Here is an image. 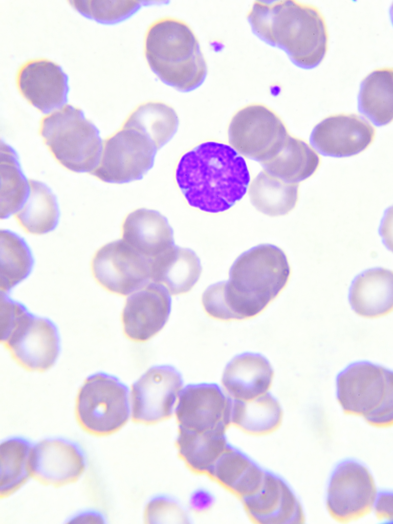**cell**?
Returning <instances> with one entry per match:
<instances>
[{"mask_svg": "<svg viewBox=\"0 0 393 524\" xmlns=\"http://www.w3.org/2000/svg\"><path fill=\"white\" fill-rule=\"evenodd\" d=\"M290 268L285 252L270 244H260L234 260L229 279L209 286L202 304L211 317L242 320L261 312L287 285Z\"/></svg>", "mask_w": 393, "mask_h": 524, "instance_id": "obj_1", "label": "cell"}, {"mask_svg": "<svg viewBox=\"0 0 393 524\" xmlns=\"http://www.w3.org/2000/svg\"><path fill=\"white\" fill-rule=\"evenodd\" d=\"M176 180L190 206L217 213L229 210L244 197L250 176L244 158L233 148L207 141L182 156Z\"/></svg>", "mask_w": 393, "mask_h": 524, "instance_id": "obj_2", "label": "cell"}, {"mask_svg": "<svg viewBox=\"0 0 393 524\" xmlns=\"http://www.w3.org/2000/svg\"><path fill=\"white\" fill-rule=\"evenodd\" d=\"M247 18L255 35L283 50L302 69L315 68L326 54L325 21L313 5L292 0L257 1Z\"/></svg>", "mask_w": 393, "mask_h": 524, "instance_id": "obj_3", "label": "cell"}, {"mask_svg": "<svg viewBox=\"0 0 393 524\" xmlns=\"http://www.w3.org/2000/svg\"><path fill=\"white\" fill-rule=\"evenodd\" d=\"M144 53L148 67L164 83L182 92L200 86L207 65L191 27L177 18L163 17L148 27Z\"/></svg>", "mask_w": 393, "mask_h": 524, "instance_id": "obj_4", "label": "cell"}, {"mask_svg": "<svg viewBox=\"0 0 393 524\" xmlns=\"http://www.w3.org/2000/svg\"><path fill=\"white\" fill-rule=\"evenodd\" d=\"M336 395L345 413L362 417L376 427L392 426L391 370L367 361L352 363L337 376Z\"/></svg>", "mask_w": 393, "mask_h": 524, "instance_id": "obj_5", "label": "cell"}, {"mask_svg": "<svg viewBox=\"0 0 393 524\" xmlns=\"http://www.w3.org/2000/svg\"><path fill=\"white\" fill-rule=\"evenodd\" d=\"M40 134L56 160L77 173L93 172L98 166L103 145L100 132L80 108L67 104L48 114Z\"/></svg>", "mask_w": 393, "mask_h": 524, "instance_id": "obj_6", "label": "cell"}, {"mask_svg": "<svg viewBox=\"0 0 393 524\" xmlns=\"http://www.w3.org/2000/svg\"><path fill=\"white\" fill-rule=\"evenodd\" d=\"M75 414L80 427L91 435L105 436L117 432L132 419L127 386L104 373L91 376L78 391Z\"/></svg>", "mask_w": 393, "mask_h": 524, "instance_id": "obj_7", "label": "cell"}, {"mask_svg": "<svg viewBox=\"0 0 393 524\" xmlns=\"http://www.w3.org/2000/svg\"><path fill=\"white\" fill-rule=\"evenodd\" d=\"M378 492L369 468L358 460L346 459L335 467L329 478L326 508L338 522L356 521L372 512Z\"/></svg>", "mask_w": 393, "mask_h": 524, "instance_id": "obj_8", "label": "cell"}, {"mask_svg": "<svg viewBox=\"0 0 393 524\" xmlns=\"http://www.w3.org/2000/svg\"><path fill=\"white\" fill-rule=\"evenodd\" d=\"M228 134L229 143L237 152L260 163L276 156L289 135L278 116L260 104L239 110L231 119Z\"/></svg>", "mask_w": 393, "mask_h": 524, "instance_id": "obj_9", "label": "cell"}, {"mask_svg": "<svg viewBox=\"0 0 393 524\" xmlns=\"http://www.w3.org/2000/svg\"><path fill=\"white\" fill-rule=\"evenodd\" d=\"M158 150L144 134L123 128L105 142L100 163L91 173L108 183L141 180L153 167Z\"/></svg>", "mask_w": 393, "mask_h": 524, "instance_id": "obj_10", "label": "cell"}, {"mask_svg": "<svg viewBox=\"0 0 393 524\" xmlns=\"http://www.w3.org/2000/svg\"><path fill=\"white\" fill-rule=\"evenodd\" d=\"M151 261L121 239L106 244L97 251L92 270L97 281L105 289L127 295L148 283Z\"/></svg>", "mask_w": 393, "mask_h": 524, "instance_id": "obj_11", "label": "cell"}, {"mask_svg": "<svg viewBox=\"0 0 393 524\" xmlns=\"http://www.w3.org/2000/svg\"><path fill=\"white\" fill-rule=\"evenodd\" d=\"M183 382L180 373L171 365L149 368L133 384L132 419L139 423L154 424L171 417Z\"/></svg>", "mask_w": 393, "mask_h": 524, "instance_id": "obj_12", "label": "cell"}, {"mask_svg": "<svg viewBox=\"0 0 393 524\" xmlns=\"http://www.w3.org/2000/svg\"><path fill=\"white\" fill-rule=\"evenodd\" d=\"M86 465L84 450L74 440L53 436L34 444L32 477L43 485L58 488L75 483Z\"/></svg>", "mask_w": 393, "mask_h": 524, "instance_id": "obj_13", "label": "cell"}, {"mask_svg": "<svg viewBox=\"0 0 393 524\" xmlns=\"http://www.w3.org/2000/svg\"><path fill=\"white\" fill-rule=\"evenodd\" d=\"M178 397L174 413L179 428L200 431L231 424L232 399L217 384H188Z\"/></svg>", "mask_w": 393, "mask_h": 524, "instance_id": "obj_14", "label": "cell"}, {"mask_svg": "<svg viewBox=\"0 0 393 524\" xmlns=\"http://www.w3.org/2000/svg\"><path fill=\"white\" fill-rule=\"evenodd\" d=\"M4 344L17 363L33 372L51 368L59 352L55 325L49 320L31 313Z\"/></svg>", "mask_w": 393, "mask_h": 524, "instance_id": "obj_15", "label": "cell"}, {"mask_svg": "<svg viewBox=\"0 0 393 524\" xmlns=\"http://www.w3.org/2000/svg\"><path fill=\"white\" fill-rule=\"evenodd\" d=\"M374 135V127L364 118L355 114H339L318 123L311 132L310 142L322 156L348 157L365 150Z\"/></svg>", "mask_w": 393, "mask_h": 524, "instance_id": "obj_16", "label": "cell"}, {"mask_svg": "<svg viewBox=\"0 0 393 524\" xmlns=\"http://www.w3.org/2000/svg\"><path fill=\"white\" fill-rule=\"evenodd\" d=\"M16 84L22 96L43 114L66 105L68 77L57 63L47 59L30 60L18 69Z\"/></svg>", "mask_w": 393, "mask_h": 524, "instance_id": "obj_17", "label": "cell"}, {"mask_svg": "<svg viewBox=\"0 0 393 524\" xmlns=\"http://www.w3.org/2000/svg\"><path fill=\"white\" fill-rule=\"evenodd\" d=\"M171 308L166 287L155 282L147 283L126 299L122 316L125 334L134 341L148 340L165 325Z\"/></svg>", "mask_w": 393, "mask_h": 524, "instance_id": "obj_18", "label": "cell"}, {"mask_svg": "<svg viewBox=\"0 0 393 524\" xmlns=\"http://www.w3.org/2000/svg\"><path fill=\"white\" fill-rule=\"evenodd\" d=\"M242 500L250 517L259 523H301L305 520L303 507L294 491L271 472L266 471L259 489Z\"/></svg>", "mask_w": 393, "mask_h": 524, "instance_id": "obj_19", "label": "cell"}, {"mask_svg": "<svg viewBox=\"0 0 393 524\" xmlns=\"http://www.w3.org/2000/svg\"><path fill=\"white\" fill-rule=\"evenodd\" d=\"M273 374L265 357L246 352L236 356L227 364L222 382L230 397L248 401L267 392Z\"/></svg>", "mask_w": 393, "mask_h": 524, "instance_id": "obj_20", "label": "cell"}, {"mask_svg": "<svg viewBox=\"0 0 393 524\" xmlns=\"http://www.w3.org/2000/svg\"><path fill=\"white\" fill-rule=\"evenodd\" d=\"M122 239L151 260L175 244L167 218L157 210L146 208L138 209L126 216Z\"/></svg>", "mask_w": 393, "mask_h": 524, "instance_id": "obj_21", "label": "cell"}, {"mask_svg": "<svg viewBox=\"0 0 393 524\" xmlns=\"http://www.w3.org/2000/svg\"><path fill=\"white\" fill-rule=\"evenodd\" d=\"M392 272L380 267L371 268L354 279L349 301L358 315L370 318L379 317L392 311Z\"/></svg>", "mask_w": 393, "mask_h": 524, "instance_id": "obj_22", "label": "cell"}, {"mask_svg": "<svg viewBox=\"0 0 393 524\" xmlns=\"http://www.w3.org/2000/svg\"><path fill=\"white\" fill-rule=\"evenodd\" d=\"M151 279L173 295L189 291L202 272L200 259L192 250L175 244L151 260Z\"/></svg>", "mask_w": 393, "mask_h": 524, "instance_id": "obj_23", "label": "cell"}, {"mask_svg": "<svg viewBox=\"0 0 393 524\" xmlns=\"http://www.w3.org/2000/svg\"><path fill=\"white\" fill-rule=\"evenodd\" d=\"M226 430L223 427L200 431L178 428L176 437L178 454L192 471L208 474L229 446Z\"/></svg>", "mask_w": 393, "mask_h": 524, "instance_id": "obj_24", "label": "cell"}, {"mask_svg": "<svg viewBox=\"0 0 393 524\" xmlns=\"http://www.w3.org/2000/svg\"><path fill=\"white\" fill-rule=\"evenodd\" d=\"M319 161L318 155L307 143L288 135L278 154L260 164L271 176L287 183H296L311 177Z\"/></svg>", "mask_w": 393, "mask_h": 524, "instance_id": "obj_25", "label": "cell"}, {"mask_svg": "<svg viewBox=\"0 0 393 524\" xmlns=\"http://www.w3.org/2000/svg\"><path fill=\"white\" fill-rule=\"evenodd\" d=\"M393 70L377 69L362 81L358 95V110L375 125L389 123L393 117Z\"/></svg>", "mask_w": 393, "mask_h": 524, "instance_id": "obj_26", "label": "cell"}, {"mask_svg": "<svg viewBox=\"0 0 393 524\" xmlns=\"http://www.w3.org/2000/svg\"><path fill=\"white\" fill-rule=\"evenodd\" d=\"M34 444L20 435L9 437L0 444V497H8L32 477Z\"/></svg>", "mask_w": 393, "mask_h": 524, "instance_id": "obj_27", "label": "cell"}, {"mask_svg": "<svg viewBox=\"0 0 393 524\" xmlns=\"http://www.w3.org/2000/svg\"><path fill=\"white\" fill-rule=\"evenodd\" d=\"M0 150V217L6 219L24 206L30 194L31 185L16 150L1 141Z\"/></svg>", "mask_w": 393, "mask_h": 524, "instance_id": "obj_28", "label": "cell"}, {"mask_svg": "<svg viewBox=\"0 0 393 524\" xmlns=\"http://www.w3.org/2000/svg\"><path fill=\"white\" fill-rule=\"evenodd\" d=\"M282 419L277 400L268 392L252 400H232L231 424L253 434H265L276 430Z\"/></svg>", "mask_w": 393, "mask_h": 524, "instance_id": "obj_29", "label": "cell"}, {"mask_svg": "<svg viewBox=\"0 0 393 524\" xmlns=\"http://www.w3.org/2000/svg\"><path fill=\"white\" fill-rule=\"evenodd\" d=\"M179 124L174 110L159 101H148L137 106L127 118L123 128L132 129L147 136L158 149L176 133Z\"/></svg>", "mask_w": 393, "mask_h": 524, "instance_id": "obj_30", "label": "cell"}, {"mask_svg": "<svg viewBox=\"0 0 393 524\" xmlns=\"http://www.w3.org/2000/svg\"><path fill=\"white\" fill-rule=\"evenodd\" d=\"M31 192L27 202L16 214V219L28 232L42 234L53 230L60 217L56 195L46 183L30 180Z\"/></svg>", "mask_w": 393, "mask_h": 524, "instance_id": "obj_31", "label": "cell"}, {"mask_svg": "<svg viewBox=\"0 0 393 524\" xmlns=\"http://www.w3.org/2000/svg\"><path fill=\"white\" fill-rule=\"evenodd\" d=\"M297 183H287L264 170L253 180L249 189L250 200L259 212L271 216L285 215L295 206Z\"/></svg>", "mask_w": 393, "mask_h": 524, "instance_id": "obj_32", "label": "cell"}, {"mask_svg": "<svg viewBox=\"0 0 393 524\" xmlns=\"http://www.w3.org/2000/svg\"><path fill=\"white\" fill-rule=\"evenodd\" d=\"M0 257L1 291L6 293L29 276L33 258L25 241L5 229L0 232Z\"/></svg>", "mask_w": 393, "mask_h": 524, "instance_id": "obj_33", "label": "cell"}, {"mask_svg": "<svg viewBox=\"0 0 393 524\" xmlns=\"http://www.w3.org/2000/svg\"><path fill=\"white\" fill-rule=\"evenodd\" d=\"M70 5L84 16L104 24H113L133 15L141 7L137 1H70Z\"/></svg>", "mask_w": 393, "mask_h": 524, "instance_id": "obj_34", "label": "cell"}, {"mask_svg": "<svg viewBox=\"0 0 393 524\" xmlns=\"http://www.w3.org/2000/svg\"><path fill=\"white\" fill-rule=\"evenodd\" d=\"M252 463L246 454L229 446L207 475L231 491Z\"/></svg>", "mask_w": 393, "mask_h": 524, "instance_id": "obj_35", "label": "cell"}, {"mask_svg": "<svg viewBox=\"0 0 393 524\" xmlns=\"http://www.w3.org/2000/svg\"><path fill=\"white\" fill-rule=\"evenodd\" d=\"M176 498L167 494H159L149 499L144 509V520L149 523L181 522L185 520L186 513Z\"/></svg>", "mask_w": 393, "mask_h": 524, "instance_id": "obj_36", "label": "cell"}, {"mask_svg": "<svg viewBox=\"0 0 393 524\" xmlns=\"http://www.w3.org/2000/svg\"><path fill=\"white\" fill-rule=\"evenodd\" d=\"M24 305L1 292L0 299L1 341L5 343L30 315Z\"/></svg>", "mask_w": 393, "mask_h": 524, "instance_id": "obj_37", "label": "cell"}, {"mask_svg": "<svg viewBox=\"0 0 393 524\" xmlns=\"http://www.w3.org/2000/svg\"><path fill=\"white\" fill-rule=\"evenodd\" d=\"M265 473L266 471L253 462L235 484L231 491L242 499L253 494L260 488Z\"/></svg>", "mask_w": 393, "mask_h": 524, "instance_id": "obj_38", "label": "cell"}, {"mask_svg": "<svg viewBox=\"0 0 393 524\" xmlns=\"http://www.w3.org/2000/svg\"><path fill=\"white\" fill-rule=\"evenodd\" d=\"M392 494L388 490L379 491L373 504L372 512L382 521H392L393 516Z\"/></svg>", "mask_w": 393, "mask_h": 524, "instance_id": "obj_39", "label": "cell"}, {"mask_svg": "<svg viewBox=\"0 0 393 524\" xmlns=\"http://www.w3.org/2000/svg\"><path fill=\"white\" fill-rule=\"evenodd\" d=\"M72 520H91L92 523H103L104 518L103 515L96 510H89L80 512L75 517L71 519Z\"/></svg>", "mask_w": 393, "mask_h": 524, "instance_id": "obj_40", "label": "cell"}, {"mask_svg": "<svg viewBox=\"0 0 393 524\" xmlns=\"http://www.w3.org/2000/svg\"><path fill=\"white\" fill-rule=\"evenodd\" d=\"M210 496L204 491L196 492L192 498V505L199 509L206 508L210 504Z\"/></svg>", "mask_w": 393, "mask_h": 524, "instance_id": "obj_41", "label": "cell"}]
</instances>
